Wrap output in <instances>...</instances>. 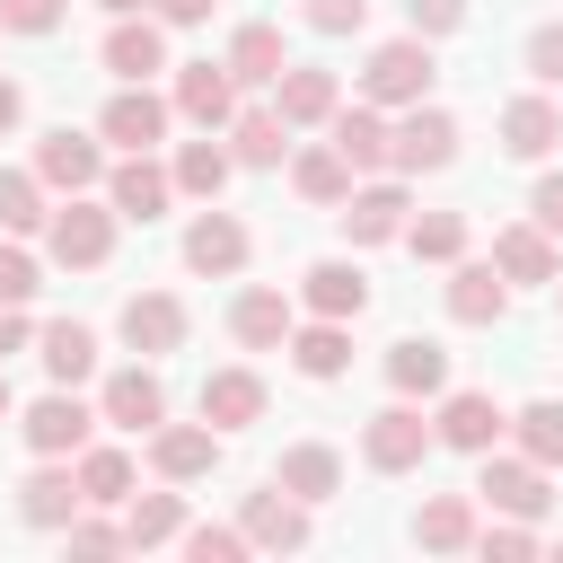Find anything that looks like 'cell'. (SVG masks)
Instances as JSON below:
<instances>
[{
    "label": "cell",
    "instance_id": "1",
    "mask_svg": "<svg viewBox=\"0 0 563 563\" xmlns=\"http://www.w3.org/2000/svg\"><path fill=\"white\" fill-rule=\"evenodd\" d=\"M431 79H440V62H431L422 35H387V44L361 62V97H369V106H413V97H431Z\"/></svg>",
    "mask_w": 563,
    "mask_h": 563
},
{
    "label": "cell",
    "instance_id": "2",
    "mask_svg": "<svg viewBox=\"0 0 563 563\" xmlns=\"http://www.w3.org/2000/svg\"><path fill=\"white\" fill-rule=\"evenodd\" d=\"M449 158H457V114H449V106H431V97H413V106H405V123H387V167L431 176V167H449Z\"/></svg>",
    "mask_w": 563,
    "mask_h": 563
},
{
    "label": "cell",
    "instance_id": "3",
    "mask_svg": "<svg viewBox=\"0 0 563 563\" xmlns=\"http://www.w3.org/2000/svg\"><path fill=\"white\" fill-rule=\"evenodd\" d=\"M44 246H53V264H70V273H97L106 255H114V202H62V211H44Z\"/></svg>",
    "mask_w": 563,
    "mask_h": 563
},
{
    "label": "cell",
    "instance_id": "4",
    "mask_svg": "<svg viewBox=\"0 0 563 563\" xmlns=\"http://www.w3.org/2000/svg\"><path fill=\"white\" fill-rule=\"evenodd\" d=\"M431 449H440V431L413 413V396H396V405H387V413H369V431H361V457H369L378 475H413Z\"/></svg>",
    "mask_w": 563,
    "mask_h": 563
},
{
    "label": "cell",
    "instance_id": "5",
    "mask_svg": "<svg viewBox=\"0 0 563 563\" xmlns=\"http://www.w3.org/2000/svg\"><path fill=\"white\" fill-rule=\"evenodd\" d=\"M167 97H150V79H123L114 97H106V114H97V141H114V150H158L167 141Z\"/></svg>",
    "mask_w": 563,
    "mask_h": 563
},
{
    "label": "cell",
    "instance_id": "6",
    "mask_svg": "<svg viewBox=\"0 0 563 563\" xmlns=\"http://www.w3.org/2000/svg\"><path fill=\"white\" fill-rule=\"evenodd\" d=\"M106 202H114V220H158L167 202H176V176L150 158V150H123V167H106Z\"/></svg>",
    "mask_w": 563,
    "mask_h": 563
},
{
    "label": "cell",
    "instance_id": "7",
    "mask_svg": "<svg viewBox=\"0 0 563 563\" xmlns=\"http://www.w3.org/2000/svg\"><path fill=\"white\" fill-rule=\"evenodd\" d=\"M88 422H97V413H88L70 387H53V396H35V405H26V422H18V431H26V449H35V457H79V449H88Z\"/></svg>",
    "mask_w": 563,
    "mask_h": 563
},
{
    "label": "cell",
    "instance_id": "8",
    "mask_svg": "<svg viewBox=\"0 0 563 563\" xmlns=\"http://www.w3.org/2000/svg\"><path fill=\"white\" fill-rule=\"evenodd\" d=\"M431 431L449 440V449H466V457H484V449H501V431H510V413L484 396V387H457V396H440V413H431Z\"/></svg>",
    "mask_w": 563,
    "mask_h": 563
},
{
    "label": "cell",
    "instance_id": "9",
    "mask_svg": "<svg viewBox=\"0 0 563 563\" xmlns=\"http://www.w3.org/2000/svg\"><path fill=\"white\" fill-rule=\"evenodd\" d=\"M475 493H484L501 519H545V501H554L537 457H493V449H484V475H475Z\"/></svg>",
    "mask_w": 563,
    "mask_h": 563
},
{
    "label": "cell",
    "instance_id": "10",
    "mask_svg": "<svg viewBox=\"0 0 563 563\" xmlns=\"http://www.w3.org/2000/svg\"><path fill=\"white\" fill-rule=\"evenodd\" d=\"M176 114H185L194 132H229V114H238L229 62H185V70H176Z\"/></svg>",
    "mask_w": 563,
    "mask_h": 563
},
{
    "label": "cell",
    "instance_id": "11",
    "mask_svg": "<svg viewBox=\"0 0 563 563\" xmlns=\"http://www.w3.org/2000/svg\"><path fill=\"white\" fill-rule=\"evenodd\" d=\"M334 106H343V79H334V70H317V62H282V79H273V114H282L290 132L325 123Z\"/></svg>",
    "mask_w": 563,
    "mask_h": 563
},
{
    "label": "cell",
    "instance_id": "12",
    "mask_svg": "<svg viewBox=\"0 0 563 563\" xmlns=\"http://www.w3.org/2000/svg\"><path fill=\"white\" fill-rule=\"evenodd\" d=\"M405 185H352L343 202H334V220H343V238L352 246H378V238H405Z\"/></svg>",
    "mask_w": 563,
    "mask_h": 563
},
{
    "label": "cell",
    "instance_id": "13",
    "mask_svg": "<svg viewBox=\"0 0 563 563\" xmlns=\"http://www.w3.org/2000/svg\"><path fill=\"white\" fill-rule=\"evenodd\" d=\"M185 264H194V273H211V282H229V273L246 264V220H238V211H220V202H211V211H194V229H185Z\"/></svg>",
    "mask_w": 563,
    "mask_h": 563
},
{
    "label": "cell",
    "instance_id": "14",
    "mask_svg": "<svg viewBox=\"0 0 563 563\" xmlns=\"http://www.w3.org/2000/svg\"><path fill=\"white\" fill-rule=\"evenodd\" d=\"M123 343H132L141 361L176 352V343H185V299H176V290H132V299H123Z\"/></svg>",
    "mask_w": 563,
    "mask_h": 563
},
{
    "label": "cell",
    "instance_id": "15",
    "mask_svg": "<svg viewBox=\"0 0 563 563\" xmlns=\"http://www.w3.org/2000/svg\"><path fill=\"white\" fill-rule=\"evenodd\" d=\"M290 325H299V317H290V290H273V282H255V290L229 299V334H238L246 352H282Z\"/></svg>",
    "mask_w": 563,
    "mask_h": 563
},
{
    "label": "cell",
    "instance_id": "16",
    "mask_svg": "<svg viewBox=\"0 0 563 563\" xmlns=\"http://www.w3.org/2000/svg\"><path fill=\"white\" fill-rule=\"evenodd\" d=\"M97 413H106L114 431H158V422H167V387H158V369H141V361L114 369L106 396H97Z\"/></svg>",
    "mask_w": 563,
    "mask_h": 563
},
{
    "label": "cell",
    "instance_id": "17",
    "mask_svg": "<svg viewBox=\"0 0 563 563\" xmlns=\"http://www.w3.org/2000/svg\"><path fill=\"white\" fill-rule=\"evenodd\" d=\"M150 466H158L167 484H194V475L220 466V431H211V422H158V431H150Z\"/></svg>",
    "mask_w": 563,
    "mask_h": 563
},
{
    "label": "cell",
    "instance_id": "18",
    "mask_svg": "<svg viewBox=\"0 0 563 563\" xmlns=\"http://www.w3.org/2000/svg\"><path fill=\"white\" fill-rule=\"evenodd\" d=\"M18 510H26V528H70V519L88 510V493H79L70 457H44V466L18 484Z\"/></svg>",
    "mask_w": 563,
    "mask_h": 563
},
{
    "label": "cell",
    "instance_id": "19",
    "mask_svg": "<svg viewBox=\"0 0 563 563\" xmlns=\"http://www.w3.org/2000/svg\"><path fill=\"white\" fill-rule=\"evenodd\" d=\"M35 176H44V185H62V194H88V185L106 176V150H97L88 132H70V123H62V132H44V141H35Z\"/></svg>",
    "mask_w": 563,
    "mask_h": 563
},
{
    "label": "cell",
    "instance_id": "20",
    "mask_svg": "<svg viewBox=\"0 0 563 563\" xmlns=\"http://www.w3.org/2000/svg\"><path fill=\"white\" fill-rule=\"evenodd\" d=\"M106 70H114V79H158V70H167V26H158L150 9H141V18H114Z\"/></svg>",
    "mask_w": 563,
    "mask_h": 563
},
{
    "label": "cell",
    "instance_id": "21",
    "mask_svg": "<svg viewBox=\"0 0 563 563\" xmlns=\"http://www.w3.org/2000/svg\"><path fill=\"white\" fill-rule=\"evenodd\" d=\"M299 299H308L317 317H343V325H352V317L369 308V273H361V264H343V255H325V264H308V273H299Z\"/></svg>",
    "mask_w": 563,
    "mask_h": 563
},
{
    "label": "cell",
    "instance_id": "22",
    "mask_svg": "<svg viewBox=\"0 0 563 563\" xmlns=\"http://www.w3.org/2000/svg\"><path fill=\"white\" fill-rule=\"evenodd\" d=\"M449 317H457V325H501V317H510L501 264H457V273H449Z\"/></svg>",
    "mask_w": 563,
    "mask_h": 563
},
{
    "label": "cell",
    "instance_id": "23",
    "mask_svg": "<svg viewBox=\"0 0 563 563\" xmlns=\"http://www.w3.org/2000/svg\"><path fill=\"white\" fill-rule=\"evenodd\" d=\"M273 484H282L290 501H334V493H343V457H334L325 440H299V449H282Z\"/></svg>",
    "mask_w": 563,
    "mask_h": 563
},
{
    "label": "cell",
    "instance_id": "24",
    "mask_svg": "<svg viewBox=\"0 0 563 563\" xmlns=\"http://www.w3.org/2000/svg\"><path fill=\"white\" fill-rule=\"evenodd\" d=\"M554 141H563V106L554 97H510L501 106V150L510 158H545Z\"/></svg>",
    "mask_w": 563,
    "mask_h": 563
},
{
    "label": "cell",
    "instance_id": "25",
    "mask_svg": "<svg viewBox=\"0 0 563 563\" xmlns=\"http://www.w3.org/2000/svg\"><path fill=\"white\" fill-rule=\"evenodd\" d=\"M325 123H334V150L352 158V176H378V167H387V114H378L369 97H361V106H334Z\"/></svg>",
    "mask_w": 563,
    "mask_h": 563
},
{
    "label": "cell",
    "instance_id": "26",
    "mask_svg": "<svg viewBox=\"0 0 563 563\" xmlns=\"http://www.w3.org/2000/svg\"><path fill=\"white\" fill-rule=\"evenodd\" d=\"M282 352L299 361V378H343V369H352V325H343V317L290 325V343H282Z\"/></svg>",
    "mask_w": 563,
    "mask_h": 563
},
{
    "label": "cell",
    "instance_id": "27",
    "mask_svg": "<svg viewBox=\"0 0 563 563\" xmlns=\"http://www.w3.org/2000/svg\"><path fill=\"white\" fill-rule=\"evenodd\" d=\"M255 413H264V378L255 369H211L202 378V422L211 431H246Z\"/></svg>",
    "mask_w": 563,
    "mask_h": 563
},
{
    "label": "cell",
    "instance_id": "28",
    "mask_svg": "<svg viewBox=\"0 0 563 563\" xmlns=\"http://www.w3.org/2000/svg\"><path fill=\"white\" fill-rule=\"evenodd\" d=\"M238 528H246V545H282L290 554V545H308V501H290L282 484L273 493H246V519Z\"/></svg>",
    "mask_w": 563,
    "mask_h": 563
},
{
    "label": "cell",
    "instance_id": "29",
    "mask_svg": "<svg viewBox=\"0 0 563 563\" xmlns=\"http://www.w3.org/2000/svg\"><path fill=\"white\" fill-rule=\"evenodd\" d=\"M413 545H422V554H466V545H475V501H466V493H431V501L413 510Z\"/></svg>",
    "mask_w": 563,
    "mask_h": 563
},
{
    "label": "cell",
    "instance_id": "30",
    "mask_svg": "<svg viewBox=\"0 0 563 563\" xmlns=\"http://www.w3.org/2000/svg\"><path fill=\"white\" fill-rule=\"evenodd\" d=\"M229 158H238V167H282V158H290V123H282L273 106L229 114Z\"/></svg>",
    "mask_w": 563,
    "mask_h": 563
},
{
    "label": "cell",
    "instance_id": "31",
    "mask_svg": "<svg viewBox=\"0 0 563 563\" xmlns=\"http://www.w3.org/2000/svg\"><path fill=\"white\" fill-rule=\"evenodd\" d=\"M493 264H501V282H554V273H563V255H554V238H545L537 220L501 229V238H493Z\"/></svg>",
    "mask_w": 563,
    "mask_h": 563
},
{
    "label": "cell",
    "instance_id": "32",
    "mask_svg": "<svg viewBox=\"0 0 563 563\" xmlns=\"http://www.w3.org/2000/svg\"><path fill=\"white\" fill-rule=\"evenodd\" d=\"M387 387H396V396H440V387H449V352H440L431 334L387 343Z\"/></svg>",
    "mask_w": 563,
    "mask_h": 563
},
{
    "label": "cell",
    "instance_id": "33",
    "mask_svg": "<svg viewBox=\"0 0 563 563\" xmlns=\"http://www.w3.org/2000/svg\"><path fill=\"white\" fill-rule=\"evenodd\" d=\"M220 62H229V79H238V88H273L290 53H282V26H238Z\"/></svg>",
    "mask_w": 563,
    "mask_h": 563
},
{
    "label": "cell",
    "instance_id": "34",
    "mask_svg": "<svg viewBox=\"0 0 563 563\" xmlns=\"http://www.w3.org/2000/svg\"><path fill=\"white\" fill-rule=\"evenodd\" d=\"M229 167H238V158H229V150L202 132V141H185V150H176V167H167V176H176V194H194V202H220Z\"/></svg>",
    "mask_w": 563,
    "mask_h": 563
},
{
    "label": "cell",
    "instance_id": "35",
    "mask_svg": "<svg viewBox=\"0 0 563 563\" xmlns=\"http://www.w3.org/2000/svg\"><path fill=\"white\" fill-rule=\"evenodd\" d=\"M290 185H299V202H343V194H352V158H343L334 141H317V150L290 158Z\"/></svg>",
    "mask_w": 563,
    "mask_h": 563
},
{
    "label": "cell",
    "instance_id": "36",
    "mask_svg": "<svg viewBox=\"0 0 563 563\" xmlns=\"http://www.w3.org/2000/svg\"><path fill=\"white\" fill-rule=\"evenodd\" d=\"M185 537V501L176 493H132L123 501V545H176Z\"/></svg>",
    "mask_w": 563,
    "mask_h": 563
},
{
    "label": "cell",
    "instance_id": "37",
    "mask_svg": "<svg viewBox=\"0 0 563 563\" xmlns=\"http://www.w3.org/2000/svg\"><path fill=\"white\" fill-rule=\"evenodd\" d=\"M35 343H44V369H53V387H79V378L97 369V334H88V325H70V317H62V325H44Z\"/></svg>",
    "mask_w": 563,
    "mask_h": 563
},
{
    "label": "cell",
    "instance_id": "38",
    "mask_svg": "<svg viewBox=\"0 0 563 563\" xmlns=\"http://www.w3.org/2000/svg\"><path fill=\"white\" fill-rule=\"evenodd\" d=\"M35 229H44V176L0 167V238H35Z\"/></svg>",
    "mask_w": 563,
    "mask_h": 563
},
{
    "label": "cell",
    "instance_id": "39",
    "mask_svg": "<svg viewBox=\"0 0 563 563\" xmlns=\"http://www.w3.org/2000/svg\"><path fill=\"white\" fill-rule=\"evenodd\" d=\"M510 431H519V457L563 466V405H554V396H537L528 413H510Z\"/></svg>",
    "mask_w": 563,
    "mask_h": 563
},
{
    "label": "cell",
    "instance_id": "40",
    "mask_svg": "<svg viewBox=\"0 0 563 563\" xmlns=\"http://www.w3.org/2000/svg\"><path fill=\"white\" fill-rule=\"evenodd\" d=\"M405 246H413L422 264H457V255H466V220H457V211H422V220H405Z\"/></svg>",
    "mask_w": 563,
    "mask_h": 563
},
{
    "label": "cell",
    "instance_id": "41",
    "mask_svg": "<svg viewBox=\"0 0 563 563\" xmlns=\"http://www.w3.org/2000/svg\"><path fill=\"white\" fill-rule=\"evenodd\" d=\"M70 475H79L88 501H132V457H123V449H79Z\"/></svg>",
    "mask_w": 563,
    "mask_h": 563
},
{
    "label": "cell",
    "instance_id": "42",
    "mask_svg": "<svg viewBox=\"0 0 563 563\" xmlns=\"http://www.w3.org/2000/svg\"><path fill=\"white\" fill-rule=\"evenodd\" d=\"M35 290H44V282H35V255H26L18 238H0V299H9V308H26Z\"/></svg>",
    "mask_w": 563,
    "mask_h": 563
},
{
    "label": "cell",
    "instance_id": "43",
    "mask_svg": "<svg viewBox=\"0 0 563 563\" xmlns=\"http://www.w3.org/2000/svg\"><path fill=\"white\" fill-rule=\"evenodd\" d=\"M457 26H466V0H405V35L431 44V35H457Z\"/></svg>",
    "mask_w": 563,
    "mask_h": 563
},
{
    "label": "cell",
    "instance_id": "44",
    "mask_svg": "<svg viewBox=\"0 0 563 563\" xmlns=\"http://www.w3.org/2000/svg\"><path fill=\"white\" fill-rule=\"evenodd\" d=\"M185 554L194 563H238L246 554V528H185Z\"/></svg>",
    "mask_w": 563,
    "mask_h": 563
},
{
    "label": "cell",
    "instance_id": "45",
    "mask_svg": "<svg viewBox=\"0 0 563 563\" xmlns=\"http://www.w3.org/2000/svg\"><path fill=\"white\" fill-rule=\"evenodd\" d=\"M0 26L9 35H53L62 26V0H0Z\"/></svg>",
    "mask_w": 563,
    "mask_h": 563
},
{
    "label": "cell",
    "instance_id": "46",
    "mask_svg": "<svg viewBox=\"0 0 563 563\" xmlns=\"http://www.w3.org/2000/svg\"><path fill=\"white\" fill-rule=\"evenodd\" d=\"M361 18H369V0H308L317 35H361Z\"/></svg>",
    "mask_w": 563,
    "mask_h": 563
},
{
    "label": "cell",
    "instance_id": "47",
    "mask_svg": "<svg viewBox=\"0 0 563 563\" xmlns=\"http://www.w3.org/2000/svg\"><path fill=\"white\" fill-rule=\"evenodd\" d=\"M528 70H537V88H563V26L528 35Z\"/></svg>",
    "mask_w": 563,
    "mask_h": 563
},
{
    "label": "cell",
    "instance_id": "48",
    "mask_svg": "<svg viewBox=\"0 0 563 563\" xmlns=\"http://www.w3.org/2000/svg\"><path fill=\"white\" fill-rule=\"evenodd\" d=\"M475 545H484V554H510V563H519V554H537V528H528V519H501V528H475Z\"/></svg>",
    "mask_w": 563,
    "mask_h": 563
},
{
    "label": "cell",
    "instance_id": "49",
    "mask_svg": "<svg viewBox=\"0 0 563 563\" xmlns=\"http://www.w3.org/2000/svg\"><path fill=\"white\" fill-rule=\"evenodd\" d=\"M528 220H537L545 238H563V176H537V194H528Z\"/></svg>",
    "mask_w": 563,
    "mask_h": 563
},
{
    "label": "cell",
    "instance_id": "50",
    "mask_svg": "<svg viewBox=\"0 0 563 563\" xmlns=\"http://www.w3.org/2000/svg\"><path fill=\"white\" fill-rule=\"evenodd\" d=\"M123 545V528H106V519H70V554H114Z\"/></svg>",
    "mask_w": 563,
    "mask_h": 563
},
{
    "label": "cell",
    "instance_id": "51",
    "mask_svg": "<svg viewBox=\"0 0 563 563\" xmlns=\"http://www.w3.org/2000/svg\"><path fill=\"white\" fill-rule=\"evenodd\" d=\"M220 0H158V26H202Z\"/></svg>",
    "mask_w": 563,
    "mask_h": 563
},
{
    "label": "cell",
    "instance_id": "52",
    "mask_svg": "<svg viewBox=\"0 0 563 563\" xmlns=\"http://www.w3.org/2000/svg\"><path fill=\"white\" fill-rule=\"evenodd\" d=\"M26 334H35V325H26V308H9V299H0V361H9V352H26Z\"/></svg>",
    "mask_w": 563,
    "mask_h": 563
},
{
    "label": "cell",
    "instance_id": "53",
    "mask_svg": "<svg viewBox=\"0 0 563 563\" xmlns=\"http://www.w3.org/2000/svg\"><path fill=\"white\" fill-rule=\"evenodd\" d=\"M18 114H26V88H18V79H0V132H18Z\"/></svg>",
    "mask_w": 563,
    "mask_h": 563
},
{
    "label": "cell",
    "instance_id": "54",
    "mask_svg": "<svg viewBox=\"0 0 563 563\" xmlns=\"http://www.w3.org/2000/svg\"><path fill=\"white\" fill-rule=\"evenodd\" d=\"M106 9H114V18H141V9H158V0H106Z\"/></svg>",
    "mask_w": 563,
    "mask_h": 563
},
{
    "label": "cell",
    "instance_id": "55",
    "mask_svg": "<svg viewBox=\"0 0 563 563\" xmlns=\"http://www.w3.org/2000/svg\"><path fill=\"white\" fill-rule=\"evenodd\" d=\"M0 422H9V378H0Z\"/></svg>",
    "mask_w": 563,
    "mask_h": 563
},
{
    "label": "cell",
    "instance_id": "56",
    "mask_svg": "<svg viewBox=\"0 0 563 563\" xmlns=\"http://www.w3.org/2000/svg\"><path fill=\"white\" fill-rule=\"evenodd\" d=\"M554 299H563V273H554Z\"/></svg>",
    "mask_w": 563,
    "mask_h": 563
}]
</instances>
